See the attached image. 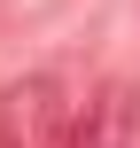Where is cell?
<instances>
[{"label": "cell", "instance_id": "1", "mask_svg": "<svg viewBox=\"0 0 140 148\" xmlns=\"http://www.w3.org/2000/svg\"><path fill=\"white\" fill-rule=\"evenodd\" d=\"M132 148H140V140H132Z\"/></svg>", "mask_w": 140, "mask_h": 148}]
</instances>
